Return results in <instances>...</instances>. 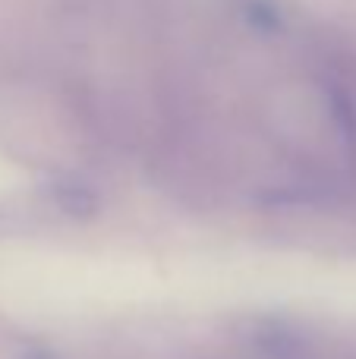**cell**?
<instances>
[{
	"mask_svg": "<svg viewBox=\"0 0 356 359\" xmlns=\"http://www.w3.org/2000/svg\"><path fill=\"white\" fill-rule=\"evenodd\" d=\"M54 202L69 217H92L98 211V196L82 183H63L54 189Z\"/></svg>",
	"mask_w": 356,
	"mask_h": 359,
	"instance_id": "6da1fadb",
	"label": "cell"
}]
</instances>
